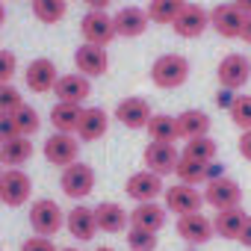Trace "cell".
<instances>
[{"mask_svg": "<svg viewBox=\"0 0 251 251\" xmlns=\"http://www.w3.org/2000/svg\"><path fill=\"white\" fill-rule=\"evenodd\" d=\"M163 204H166L169 213H175V216L180 219V216H189V213H201V207H204V192H198V189L189 186V183H172V186H166V192H163Z\"/></svg>", "mask_w": 251, "mask_h": 251, "instance_id": "7", "label": "cell"}, {"mask_svg": "<svg viewBox=\"0 0 251 251\" xmlns=\"http://www.w3.org/2000/svg\"><path fill=\"white\" fill-rule=\"evenodd\" d=\"M65 230H68L71 239H77V242H92V239L100 233L95 207H86V204L77 201L71 210H65Z\"/></svg>", "mask_w": 251, "mask_h": 251, "instance_id": "9", "label": "cell"}, {"mask_svg": "<svg viewBox=\"0 0 251 251\" xmlns=\"http://www.w3.org/2000/svg\"><path fill=\"white\" fill-rule=\"evenodd\" d=\"M18 106H24V95L15 83H0V112H15Z\"/></svg>", "mask_w": 251, "mask_h": 251, "instance_id": "36", "label": "cell"}, {"mask_svg": "<svg viewBox=\"0 0 251 251\" xmlns=\"http://www.w3.org/2000/svg\"><path fill=\"white\" fill-rule=\"evenodd\" d=\"M124 192H127L136 204H142V201H157V198L166 192V183H163L160 175L142 169V172H133V175L127 177V183H124Z\"/></svg>", "mask_w": 251, "mask_h": 251, "instance_id": "14", "label": "cell"}, {"mask_svg": "<svg viewBox=\"0 0 251 251\" xmlns=\"http://www.w3.org/2000/svg\"><path fill=\"white\" fill-rule=\"evenodd\" d=\"M166 222H169V210L160 201H142V204H136L130 210V225H136V227L160 233L166 227Z\"/></svg>", "mask_w": 251, "mask_h": 251, "instance_id": "24", "label": "cell"}, {"mask_svg": "<svg viewBox=\"0 0 251 251\" xmlns=\"http://www.w3.org/2000/svg\"><path fill=\"white\" fill-rule=\"evenodd\" d=\"M95 251H115V248H112V245H98Z\"/></svg>", "mask_w": 251, "mask_h": 251, "instance_id": "48", "label": "cell"}, {"mask_svg": "<svg viewBox=\"0 0 251 251\" xmlns=\"http://www.w3.org/2000/svg\"><path fill=\"white\" fill-rule=\"evenodd\" d=\"M177 236L186 242V245H207L216 230H213V219H207L204 213H189V216H180L177 219Z\"/></svg>", "mask_w": 251, "mask_h": 251, "instance_id": "17", "label": "cell"}, {"mask_svg": "<svg viewBox=\"0 0 251 251\" xmlns=\"http://www.w3.org/2000/svg\"><path fill=\"white\" fill-rule=\"evenodd\" d=\"M175 121H177V136L183 142L198 139V136H210V127H213V118L204 109H183L175 115Z\"/></svg>", "mask_w": 251, "mask_h": 251, "instance_id": "23", "label": "cell"}, {"mask_svg": "<svg viewBox=\"0 0 251 251\" xmlns=\"http://www.w3.org/2000/svg\"><path fill=\"white\" fill-rule=\"evenodd\" d=\"M12 118H15L18 136H33V133L42 127V115H39V109H36V106H30V103L18 106V109L12 112Z\"/></svg>", "mask_w": 251, "mask_h": 251, "instance_id": "32", "label": "cell"}, {"mask_svg": "<svg viewBox=\"0 0 251 251\" xmlns=\"http://www.w3.org/2000/svg\"><path fill=\"white\" fill-rule=\"evenodd\" d=\"M30 6L42 24H59L68 15V0H30Z\"/></svg>", "mask_w": 251, "mask_h": 251, "instance_id": "31", "label": "cell"}, {"mask_svg": "<svg viewBox=\"0 0 251 251\" xmlns=\"http://www.w3.org/2000/svg\"><path fill=\"white\" fill-rule=\"evenodd\" d=\"M177 160H180V154H177V148L169 145V142H148V148L142 151V163H145V169L154 172V175H160V177L175 175Z\"/></svg>", "mask_w": 251, "mask_h": 251, "instance_id": "16", "label": "cell"}, {"mask_svg": "<svg viewBox=\"0 0 251 251\" xmlns=\"http://www.w3.org/2000/svg\"><path fill=\"white\" fill-rule=\"evenodd\" d=\"M216 77H219V86H222V89L239 92V89L251 80V59L242 56V53H227V56L219 62Z\"/></svg>", "mask_w": 251, "mask_h": 251, "instance_id": "11", "label": "cell"}, {"mask_svg": "<svg viewBox=\"0 0 251 251\" xmlns=\"http://www.w3.org/2000/svg\"><path fill=\"white\" fill-rule=\"evenodd\" d=\"M124 239H127V248L130 251H154L157 248V233L154 230H145V227H136V225L127 227Z\"/></svg>", "mask_w": 251, "mask_h": 251, "instance_id": "34", "label": "cell"}, {"mask_svg": "<svg viewBox=\"0 0 251 251\" xmlns=\"http://www.w3.org/2000/svg\"><path fill=\"white\" fill-rule=\"evenodd\" d=\"M204 204H210L216 213L219 210H230V207H242V186L233 177H216L204 183Z\"/></svg>", "mask_w": 251, "mask_h": 251, "instance_id": "6", "label": "cell"}, {"mask_svg": "<svg viewBox=\"0 0 251 251\" xmlns=\"http://www.w3.org/2000/svg\"><path fill=\"white\" fill-rule=\"evenodd\" d=\"M18 71V56L12 50H0V83H12Z\"/></svg>", "mask_w": 251, "mask_h": 251, "instance_id": "37", "label": "cell"}, {"mask_svg": "<svg viewBox=\"0 0 251 251\" xmlns=\"http://www.w3.org/2000/svg\"><path fill=\"white\" fill-rule=\"evenodd\" d=\"M15 136H18V127H15L12 112H0V145L9 142V139H15Z\"/></svg>", "mask_w": 251, "mask_h": 251, "instance_id": "39", "label": "cell"}, {"mask_svg": "<svg viewBox=\"0 0 251 251\" xmlns=\"http://www.w3.org/2000/svg\"><path fill=\"white\" fill-rule=\"evenodd\" d=\"M236 148H239V157L251 163V130H242V133H239V142H236Z\"/></svg>", "mask_w": 251, "mask_h": 251, "instance_id": "40", "label": "cell"}, {"mask_svg": "<svg viewBox=\"0 0 251 251\" xmlns=\"http://www.w3.org/2000/svg\"><path fill=\"white\" fill-rule=\"evenodd\" d=\"M53 95L56 100H65V103H86L89 95H92V80L83 77L80 71H71V74H59L56 86H53Z\"/></svg>", "mask_w": 251, "mask_h": 251, "instance_id": "20", "label": "cell"}, {"mask_svg": "<svg viewBox=\"0 0 251 251\" xmlns=\"http://www.w3.org/2000/svg\"><path fill=\"white\" fill-rule=\"evenodd\" d=\"M42 154H45V160H48L50 166L65 169V166L77 163V157H80V139H77V133H56V130H53V133L45 139Z\"/></svg>", "mask_w": 251, "mask_h": 251, "instance_id": "5", "label": "cell"}, {"mask_svg": "<svg viewBox=\"0 0 251 251\" xmlns=\"http://www.w3.org/2000/svg\"><path fill=\"white\" fill-rule=\"evenodd\" d=\"M239 39H242L245 45H251V15L245 18V27H242V36H239Z\"/></svg>", "mask_w": 251, "mask_h": 251, "instance_id": "46", "label": "cell"}, {"mask_svg": "<svg viewBox=\"0 0 251 251\" xmlns=\"http://www.w3.org/2000/svg\"><path fill=\"white\" fill-rule=\"evenodd\" d=\"M95 216H98L100 233H127V227H130V213L118 201H100L95 207Z\"/></svg>", "mask_w": 251, "mask_h": 251, "instance_id": "22", "label": "cell"}, {"mask_svg": "<svg viewBox=\"0 0 251 251\" xmlns=\"http://www.w3.org/2000/svg\"><path fill=\"white\" fill-rule=\"evenodd\" d=\"M56 80H59V68H56V62H53L50 56H36V59L24 68V83H27V89L36 92V95L53 92Z\"/></svg>", "mask_w": 251, "mask_h": 251, "instance_id": "10", "label": "cell"}, {"mask_svg": "<svg viewBox=\"0 0 251 251\" xmlns=\"http://www.w3.org/2000/svg\"><path fill=\"white\" fill-rule=\"evenodd\" d=\"M189 71H192V65L183 53H163L154 59L148 74L157 89H180L189 80Z\"/></svg>", "mask_w": 251, "mask_h": 251, "instance_id": "1", "label": "cell"}, {"mask_svg": "<svg viewBox=\"0 0 251 251\" xmlns=\"http://www.w3.org/2000/svg\"><path fill=\"white\" fill-rule=\"evenodd\" d=\"M233 6H236V9H239L245 18L251 15V0H233Z\"/></svg>", "mask_w": 251, "mask_h": 251, "instance_id": "45", "label": "cell"}, {"mask_svg": "<svg viewBox=\"0 0 251 251\" xmlns=\"http://www.w3.org/2000/svg\"><path fill=\"white\" fill-rule=\"evenodd\" d=\"M80 33H83V42L89 45H98V48H106L112 39H115V24H112V15L109 12H95L89 9L80 21Z\"/></svg>", "mask_w": 251, "mask_h": 251, "instance_id": "12", "label": "cell"}, {"mask_svg": "<svg viewBox=\"0 0 251 251\" xmlns=\"http://www.w3.org/2000/svg\"><path fill=\"white\" fill-rule=\"evenodd\" d=\"M30 227L36 236H56L65 227V210L53 198H36L30 207Z\"/></svg>", "mask_w": 251, "mask_h": 251, "instance_id": "3", "label": "cell"}, {"mask_svg": "<svg viewBox=\"0 0 251 251\" xmlns=\"http://www.w3.org/2000/svg\"><path fill=\"white\" fill-rule=\"evenodd\" d=\"M180 157H186V160H195V163L207 166V163H213V160L219 157V145H216V139H213V136H198V139H189V142L183 145Z\"/></svg>", "mask_w": 251, "mask_h": 251, "instance_id": "29", "label": "cell"}, {"mask_svg": "<svg viewBox=\"0 0 251 251\" xmlns=\"http://www.w3.org/2000/svg\"><path fill=\"white\" fill-rule=\"evenodd\" d=\"M204 175H207V180H216V177H225V169H222L219 160H213V163L204 166Z\"/></svg>", "mask_w": 251, "mask_h": 251, "instance_id": "42", "label": "cell"}, {"mask_svg": "<svg viewBox=\"0 0 251 251\" xmlns=\"http://www.w3.org/2000/svg\"><path fill=\"white\" fill-rule=\"evenodd\" d=\"M21 251H59L56 245H53V239L50 236H27L24 242H21Z\"/></svg>", "mask_w": 251, "mask_h": 251, "instance_id": "38", "label": "cell"}, {"mask_svg": "<svg viewBox=\"0 0 251 251\" xmlns=\"http://www.w3.org/2000/svg\"><path fill=\"white\" fill-rule=\"evenodd\" d=\"M30 157H33L30 136H15V139L0 145V163H3V169H21L30 163Z\"/></svg>", "mask_w": 251, "mask_h": 251, "instance_id": "25", "label": "cell"}, {"mask_svg": "<svg viewBox=\"0 0 251 251\" xmlns=\"http://www.w3.org/2000/svg\"><path fill=\"white\" fill-rule=\"evenodd\" d=\"M6 24V6H3V0H0V27Z\"/></svg>", "mask_w": 251, "mask_h": 251, "instance_id": "47", "label": "cell"}, {"mask_svg": "<svg viewBox=\"0 0 251 251\" xmlns=\"http://www.w3.org/2000/svg\"><path fill=\"white\" fill-rule=\"evenodd\" d=\"M172 30L180 36V39H198L204 30H210V12L198 3H186L180 9V15L175 18Z\"/></svg>", "mask_w": 251, "mask_h": 251, "instance_id": "18", "label": "cell"}, {"mask_svg": "<svg viewBox=\"0 0 251 251\" xmlns=\"http://www.w3.org/2000/svg\"><path fill=\"white\" fill-rule=\"evenodd\" d=\"M242 27H245V15L233 6V0L210 9V30H216L222 39H239Z\"/></svg>", "mask_w": 251, "mask_h": 251, "instance_id": "15", "label": "cell"}, {"mask_svg": "<svg viewBox=\"0 0 251 251\" xmlns=\"http://www.w3.org/2000/svg\"><path fill=\"white\" fill-rule=\"evenodd\" d=\"M112 24H115V36H121V39H139L151 27V18H148V12L142 6H121L112 15Z\"/></svg>", "mask_w": 251, "mask_h": 251, "instance_id": "19", "label": "cell"}, {"mask_svg": "<svg viewBox=\"0 0 251 251\" xmlns=\"http://www.w3.org/2000/svg\"><path fill=\"white\" fill-rule=\"evenodd\" d=\"M189 3V0H148V18L151 24H175V18L180 15V9Z\"/></svg>", "mask_w": 251, "mask_h": 251, "instance_id": "30", "label": "cell"}, {"mask_svg": "<svg viewBox=\"0 0 251 251\" xmlns=\"http://www.w3.org/2000/svg\"><path fill=\"white\" fill-rule=\"evenodd\" d=\"M236 100V92H230V89H219V95H216V103L222 106V109H230V103Z\"/></svg>", "mask_w": 251, "mask_h": 251, "instance_id": "41", "label": "cell"}, {"mask_svg": "<svg viewBox=\"0 0 251 251\" xmlns=\"http://www.w3.org/2000/svg\"><path fill=\"white\" fill-rule=\"evenodd\" d=\"M175 175H177V183H189V186H201V183H207L204 166H201V163H195V160H186V157H180V160H177Z\"/></svg>", "mask_w": 251, "mask_h": 251, "instance_id": "33", "label": "cell"}, {"mask_svg": "<svg viewBox=\"0 0 251 251\" xmlns=\"http://www.w3.org/2000/svg\"><path fill=\"white\" fill-rule=\"evenodd\" d=\"M3 172H6V169H3V163H0V177H3Z\"/></svg>", "mask_w": 251, "mask_h": 251, "instance_id": "50", "label": "cell"}, {"mask_svg": "<svg viewBox=\"0 0 251 251\" xmlns=\"http://www.w3.org/2000/svg\"><path fill=\"white\" fill-rule=\"evenodd\" d=\"M109 130V115L100 106H83L80 115V127H77V139L80 142H100Z\"/></svg>", "mask_w": 251, "mask_h": 251, "instance_id": "21", "label": "cell"}, {"mask_svg": "<svg viewBox=\"0 0 251 251\" xmlns=\"http://www.w3.org/2000/svg\"><path fill=\"white\" fill-rule=\"evenodd\" d=\"M239 245H245V248H251V216L245 219V225H242V233H239V239H236Z\"/></svg>", "mask_w": 251, "mask_h": 251, "instance_id": "43", "label": "cell"}, {"mask_svg": "<svg viewBox=\"0 0 251 251\" xmlns=\"http://www.w3.org/2000/svg\"><path fill=\"white\" fill-rule=\"evenodd\" d=\"M80 115H83V106H80V103L56 100L48 118H50V124H53L56 133H77V127H80Z\"/></svg>", "mask_w": 251, "mask_h": 251, "instance_id": "26", "label": "cell"}, {"mask_svg": "<svg viewBox=\"0 0 251 251\" xmlns=\"http://www.w3.org/2000/svg\"><path fill=\"white\" fill-rule=\"evenodd\" d=\"M83 3H86L89 9H95V12H106L112 0H83Z\"/></svg>", "mask_w": 251, "mask_h": 251, "instance_id": "44", "label": "cell"}, {"mask_svg": "<svg viewBox=\"0 0 251 251\" xmlns=\"http://www.w3.org/2000/svg\"><path fill=\"white\" fill-rule=\"evenodd\" d=\"M33 195V177L24 169H6L0 177V204L24 207Z\"/></svg>", "mask_w": 251, "mask_h": 251, "instance_id": "4", "label": "cell"}, {"mask_svg": "<svg viewBox=\"0 0 251 251\" xmlns=\"http://www.w3.org/2000/svg\"><path fill=\"white\" fill-rule=\"evenodd\" d=\"M148 136H151V142H169V145H175L180 136H177V121H175V115H169V112H154V118L148 121Z\"/></svg>", "mask_w": 251, "mask_h": 251, "instance_id": "28", "label": "cell"}, {"mask_svg": "<svg viewBox=\"0 0 251 251\" xmlns=\"http://www.w3.org/2000/svg\"><path fill=\"white\" fill-rule=\"evenodd\" d=\"M112 118H118L127 130H145V127H148V121L154 118V109H151V103H148L145 98H139V95H127V98H121V100L115 103Z\"/></svg>", "mask_w": 251, "mask_h": 251, "instance_id": "8", "label": "cell"}, {"mask_svg": "<svg viewBox=\"0 0 251 251\" xmlns=\"http://www.w3.org/2000/svg\"><path fill=\"white\" fill-rule=\"evenodd\" d=\"M227 115H230V121L239 130H251V95H236V100L230 103Z\"/></svg>", "mask_w": 251, "mask_h": 251, "instance_id": "35", "label": "cell"}, {"mask_svg": "<svg viewBox=\"0 0 251 251\" xmlns=\"http://www.w3.org/2000/svg\"><path fill=\"white\" fill-rule=\"evenodd\" d=\"M95 183H98V175H95V169H92L89 163H83V160H77V163H71V166H65V169L59 172V186H62V192H65L71 201L89 198V195L95 192Z\"/></svg>", "mask_w": 251, "mask_h": 251, "instance_id": "2", "label": "cell"}, {"mask_svg": "<svg viewBox=\"0 0 251 251\" xmlns=\"http://www.w3.org/2000/svg\"><path fill=\"white\" fill-rule=\"evenodd\" d=\"M59 251H80V248H74V245H68V248H59Z\"/></svg>", "mask_w": 251, "mask_h": 251, "instance_id": "49", "label": "cell"}, {"mask_svg": "<svg viewBox=\"0 0 251 251\" xmlns=\"http://www.w3.org/2000/svg\"><path fill=\"white\" fill-rule=\"evenodd\" d=\"M245 219H248V213H245L242 207L219 210L216 219H213V230H216V236H222V239H239Z\"/></svg>", "mask_w": 251, "mask_h": 251, "instance_id": "27", "label": "cell"}, {"mask_svg": "<svg viewBox=\"0 0 251 251\" xmlns=\"http://www.w3.org/2000/svg\"><path fill=\"white\" fill-rule=\"evenodd\" d=\"M74 68H77L83 77H89V80L103 77V74L109 71V53H106V48H98V45L83 42V45L74 50Z\"/></svg>", "mask_w": 251, "mask_h": 251, "instance_id": "13", "label": "cell"}]
</instances>
